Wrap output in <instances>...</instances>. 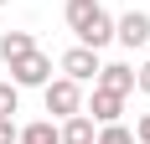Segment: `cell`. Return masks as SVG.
Returning a JSON list of instances; mask_svg holds the SVG:
<instances>
[{"label":"cell","mask_w":150,"mask_h":144,"mask_svg":"<svg viewBox=\"0 0 150 144\" xmlns=\"http://www.w3.org/2000/svg\"><path fill=\"white\" fill-rule=\"evenodd\" d=\"M135 144H150V113L135 118Z\"/></svg>","instance_id":"cell-14"},{"label":"cell","mask_w":150,"mask_h":144,"mask_svg":"<svg viewBox=\"0 0 150 144\" xmlns=\"http://www.w3.org/2000/svg\"><path fill=\"white\" fill-rule=\"evenodd\" d=\"M42 98H47V113L52 118L83 113V82H73V77H52V82L42 87Z\"/></svg>","instance_id":"cell-1"},{"label":"cell","mask_w":150,"mask_h":144,"mask_svg":"<svg viewBox=\"0 0 150 144\" xmlns=\"http://www.w3.org/2000/svg\"><path fill=\"white\" fill-rule=\"evenodd\" d=\"M93 87H109V93L129 98V93H135V67H129V62H109V67H98V82Z\"/></svg>","instance_id":"cell-6"},{"label":"cell","mask_w":150,"mask_h":144,"mask_svg":"<svg viewBox=\"0 0 150 144\" xmlns=\"http://www.w3.org/2000/svg\"><path fill=\"white\" fill-rule=\"evenodd\" d=\"M26 52H36V36L31 31H5L0 36V62H16V57H26Z\"/></svg>","instance_id":"cell-10"},{"label":"cell","mask_w":150,"mask_h":144,"mask_svg":"<svg viewBox=\"0 0 150 144\" xmlns=\"http://www.w3.org/2000/svg\"><path fill=\"white\" fill-rule=\"evenodd\" d=\"M62 15H67V31L78 36L93 15H98V0H67V5H62Z\"/></svg>","instance_id":"cell-11"},{"label":"cell","mask_w":150,"mask_h":144,"mask_svg":"<svg viewBox=\"0 0 150 144\" xmlns=\"http://www.w3.org/2000/svg\"><path fill=\"white\" fill-rule=\"evenodd\" d=\"M57 129H62V144H93V139H98V124H93L88 113H73V118H62Z\"/></svg>","instance_id":"cell-8"},{"label":"cell","mask_w":150,"mask_h":144,"mask_svg":"<svg viewBox=\"0 0 150 144\" xmlns=\"http://www.w3.org/2000/svg\"><path fill=\"white\" fill-rule=\"evenodd\" d=\"M16 108H21V87H16V82H0V118H11Z\"/></svg>","instance_id":"cell-13"},{"label":"cell","mask_w":150,"mask_h":144,"mask_svg":"<svg viewBox=\"0 0 150 144\" xmlns=\"http://www.w3.org/2000/svg\"><path fill=\"white\" fill-rule=\"evenodd\" d=\"M16 134H21V129H16L11 118H0V144H16Z\"/></svg>","instance_id":"cell-16"},{"label":"cell","mask_w":150,"mask_h":144,"mask_svg":"<svg viewBox=\"0 0 150 144\" xmlns=\"http://www.w3.org/2000/svg\"><path fill=\"white\" fill-rule=\"evenodd\" d=\"M114 41H124L129 52H135V46H150V15L145 10H124L119 21H114Z\"/></svg>","instance_id":"cell-4"},{"label":"cell","mask_w":150,"mask_h":144,"mask_svg":"<svg viewBox=\"0 0 150 144\" xmlns=\"http://www.w3.org/2000/svg\"><path fill=\"white\" fill-rule=\"evenodd\" d=\"M135 87H140V93L150 98V62H145V67H135Z\"/></svg>","instance_id":"cell-15"},{"label":"cell","mask_w":150,"mask_h":144,"mask_svg":"<svg viewBox=\"0 0 150 144\" xmlns=\"http://www.w3.org/2000/svg\"><path fill=\"white\" fill-rule=\"evenodd\" d=\"M0 5H5V0H0Z\"/></svg>","instance_id":"cell-17"},{"label":"cell","mask_w":150,"mask_h":144,"mask_svg":"<svg viewBox=\"0 0 150 144\" xmlns=\"http://www.w3.org/2000/svg\"><path fill=\"white\" fill-rule=\"evenodd\" d=\"M62 77H73V82H98V67H104V62H98V52H93V46H73V52H62Z\"/></svg>","instance_id":"cell-3"},{"label":"cell","mask_w":150,"mask_h":144,"mask_svg":"<svg viewBox=\"0 0 150 144\" xmlns=\"http://www.w3.org/2000/svg\"><path fill=\"white\" fill-rule=\"evenodd\" d=\"M93 144H135V129H124V124H98V139Z\"/></svg>","instance_id":"cell-12"},{"label":"cell","mask_w":150,"mask_h":144,"mask_svg":"<svg viewBox=\"0 0 150 144\" xmlns=\"http://www.w3.org/2000/svg\"><path fill=\"white\" fill-rule=\"evenodd\" d=\"M109 41H114V15L98 5V15H93L88 26L78 31V46H93V52H98V46H109Z\"/></svg>","instance_id":"cell-7"},{"label":"cell","mask_w":150,"mask_h":144,"mask_svg":"<svg viewBox=\"0 0 150 144\" xmlns=\"http://www.w3.org/2000/svg\"><path fill=\"white\" fill-rule=\"evenodd\" d=\"M16 144H62V129H57V118H36L16 134Z\"/></svg>","instance_id":"cell-9"},{"label":"cell","mask_w":150,"mask_h":144,"mask_svg":"<svg viewBox=\"0 0 150 144\" xmlns=\"http://www.w3.org/2000/svg\"><path fill=\"white\" fill-rule=\"evenodd\" d=\"M83 113H88L93 124H119L124 98H119V93H109V87H93V98H88V108H83Z\"/></svg>","instance_id":"cell-5"},{"label":"cell","mask_w":150,"mask_h":144,"mask_svg":"<svg viewBox=\"0 0 150 144\" xmlns=\"http://www.w3.org/2000/svg\"><path fill=\"white\" fill-rule=\"evenodd\" d=\"M5 67H11V82L16 87H47L52 82V57H47V52H26V57L5 62Z\"/></svg>","instance_id":"cell-2"}]
</instances>
